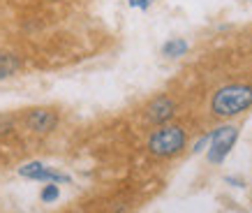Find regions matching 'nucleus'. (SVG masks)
<instances>
[{"label": "nucleus", "instance_id": "nucleus-1", "mask_svg": "<svg viewBox=\"0 0 252 213\" xmlns=\"http://www.w3.org/2000/svg\"><path fill=\"white\" fill-rule=\"evenodd\" d=\"M252 106V86L248 84H229L218 88L211 100V111L218 118H231L248 111Z\"/></svg>", "mask_w": 252, "mask_h": 213}, {"label": "nucleus", "instance_id": "nucleus-2", "mask_svg": "<svg viewBox=\"0 0 252 213\" xmlns=\"http://www.w3.org/2000/svg\"><path fill=\"white\" fill-rule=\"evenodd\" d=\"M185 130L181 125H162L151 135L148 139V151L153 153L155 158H174L185 148Z\"/></svg>", "mask_w": 252, "mask_h": 213}, {"label": "nucleus", "instance_id": "nucleus-3", "mask_svg": "<svg viewBox=\"0 0 252 213\" xmlns=\"http://www.w3.org/2000/svg\"><path fill=\"white\" fill-rule=\"evenodd\" d=\"M238 139V128L236 125H222V128L211 132V148H208V162L220 165L222 160L229 155V151L234 148Z\"/></svg>", "mask_w": 252, "mask_h": 213}, {"label": "nucleus", "instance_id": "nucleus-4", "mask_svg": "<svg viewBox=\"0 0 252 213\" xmlns=\"http://www.w3.org/2000/svg\"><path fill=\"white\" fill-rule=\"evenodd\" d=\"M19 174L23 178H32V181H42V183H69L67 174H61V172L46 167L42 162H28V165H23V167H19Z\"/></svg>", "mask_w": 252, "mask_h": 213}, {"label": "nucleus", "instance_id": "nucleus-5", "mask_svg": "<svg viewBox=\"0 0 252 213\" xmlns=\"http://www.w3.org/2000/svg\"><path fill=\"white\" fill-rule=\"evenodd\" d=\"M176 114V102L169 95H158V98L146 106V118L155 125H164V123Z\"/></svg>", "mask_w": 252, "mask_h": 213}, {"label": "nucleus", "instance_id": "nucleus-6", "mask_svg": "<svg viewBox=\"0 0 252 213\" xmlns=\"http://www.w3.org/2000/svg\"><path fill=\"white\" fill-rule=\"evenodd\" d=\"M26 123L35 132H51L56 128V123H58V114L51 111V109H32L28 118H26Z\"/></svg>", "mask_w": 252, "mask_h": 213}, {"label": "nucleus", "instance_id": "nucleus-7", "mask_svg": "<svg viewBox=\"0 0 252 213\" xmlns=\"http://www.w3.org/2000/svg\"><path fill=\"white\" fill-rule=\"evenodd\" d=\"M188 49H190V44H188L183 37H174L162 46V53H164L167 58H181V56L188 53Z\"/></svg>", "mask_w": 252, "mask_h": 213}, {"label": "nucleus", "instance_id": "nucleus-8", "mask_svg": "<svg viewBox=\"0 0 252 213\" xmlns=\"http://www.w3.org/2000/svg\"><path fill=\"white\" fill-rule=\"evenodd\" d=\"M21 68V61L12 53H0V79H7Z\"/></svg>", "mask_w": 252, "mask_h": 213}, {"label": "nucleus", "instance_id": "nucleus-9", "mask_svg": "<svg viewBox=\"0 0 252 213\" xmlns=\"http://www.w3.org/2000/svg\"><path fill=\"white\" fill-rule=\"evenodd\" d=\"M42 202L44 204H51V202H56V199L61 197V190H58V183H46L44 188H42Z\"/></svg>", "mask_w": 252, "mask_h": 213}, {"label": "nucleus", "instance_id": "nucleus-10", "mask_svg": "<svg viewBox=\"0 0 252 213\" xmlns=\"http://www.w3.org/2000/svg\"><path fill=\"white\" fill-rule=\"evenodd\" d=\"M130 7H137V9H148L153 5V0H127Z\"/></svg>", "mask_w": 252, "mask_h": 213}, {"label": "nucleus", "instance_id": "nucleus-11", "mask_svg": "<svg viewBox=\"0 0 252 213\" xmlns=\"http://www.w3.org/2000/svg\"><path fill=\"white\" fill-rule=\"evenodd\" d=\"M208 144H211V135H206V137H201V139H199L197 144H194V148H192V153H201Z\"/></svg>", "mask_w": 252, "mask_h": 213}]
</instances>
